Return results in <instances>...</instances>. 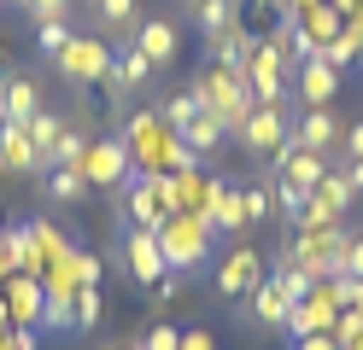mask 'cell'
I'll return each instance as SVG.
<instances>
[{
  "label": "cell",
  "mask_w": 363,
  "mask_h": 350,
  "mask_svg": "<svg viewBox=\"0 0 363 350\" xmlns=\"http://www.w3.org/2000/svg\"><path fill=\"white\" fill-rule=\"evenodd\" d=\"M111 53H118V47H106L100 35H82V30H77V41L65 47L53 64H59V76L71 82V88H100L106 70H111Z\"/></svg>",
  "instance_id": "5b68a950"
},
{
  "label": "cell",
  "mask_w": 363,
  "mask_h": 350,
  "mask_svg": "<svg viewBox=\"0 0 363 350\" xmlns=\"http://www.w3.org/2000/svg\"><path fill=\"white\" fill-rule=\"evenodd\" d=\"M240 216H246V228L276 222V175H258V181L240 187Z\"/></svg>",
  "instance_id": "ffe728a7"
},
{
  "label": "cell",
  "mask_w": 363,
  "mask_h": 350,
  "mask_svg": "<svg viewBox=\"0 0 363 350\" xmlns=\"http://www.w3.org/2000/svg\"><path fill=\"white\" fill-rule=\"evenodd\" d=\"M293 100L299 105H334L340 100V70L328 64V59H299L293 64Z\"/></svg>",
  "instance_id": "30bf717a"
},
{
  "label": "cell",
  "mask_w": 363,
  "mask_h": 350,
  "mask_svg": "<svg viewBox=\"0 0 363 350\" xmlns=\"http://www.w3.org/2000/svg\"><path fill=\"white\" fill-rule=\"evenodd\" d=\"M6 6H24V0H6Z\"/></svg>",
  "instance_id": "c3c4849f"
},
{
  "label": "cell",
  "mask_w": 363,
  "mask_h": 350,
  "mask_svg": "<svg viewBox=\"0 0 363 350\" xmlns=\"http://www.w3.org/2000/svg\"><path fill=\"white\" fill-rule=\"evenodd\" d=\"M129 47H141L152 70H164L176 53H182V23L176 18H141V30L129 35Z\"/></svg>",
  "instance_id": "5bb4252c"
},
{
  "label": "cell",
  "mask_w": 363,
  "mask_h": 350,
  "mask_svg": "<svg viewBox=\"0 0 363 350\" xmlns=\"http://www.w3.org/2000/svg\"><path fill=\"white\" fill-rule=\"evenodd\" d=\"M334 298H328V286H323V280H316V286H311V298H299V303H287V333L293 339H311V333H328V327H334Z\"/></svg>",
  "instance_id": "7c38bea8"
},
{
  "label": "cell",
  "mask_w": 363,
  "mask_h": 350,
  "mask_svg": "<svg viewBox=\"0 0 363 350\" xmlns=\"http://www.w3.org/2000/svg\"><path fill=\"white\" fill-rule=\"evenodd\" d=\"M0 6H6V0H0Z\"/></svg>",
  "instance_id": "681fc988"
},
{
  "label": "cell",
  "mask_w": 363,
  "mask_h": 350,
  "mask_svg": "<svg viewBox=\"0 0 363 350\" xmlns=\"http://www.w3.org/2000/svg\"><path fill=\"white\" fill-rule=\"evenodd\" d=\"M41 111V76L35 70H6L0 76V123H30Z\"/></svg>",
  "instance_id": "8fae6325"
},
{
  "label": "cell",
  "mask_w": 363,
  "mask_h": 350,
  "mask_svg": "<svg viewBox=\"0 0 363 350\" xmlns=\"http://www.w3.org/2000/svg\"><path fill=\"white\" fill-rule=\"evenodd\" d=\"M118 263L129 269V280L135 286H152V280H164L170 269H164V251H158V233L152 228H123V245H118Z\"/></svg>",
  "instance_id": "8992f818"
},
{
  "label": "cell",
  "mask_w": 363,
  "mask_h": 350,
  "mask_svg": "<svg viewBox=\"0 0 363 350\" xmlns=\"http://www.w3.org/2000/svg\"><path fill=\"white\" fill-rule=\"evenodd\" d=\"M328 333H334V344H340V350H357V344H363V310H340Z\"/></svg>",
  "instance_id": "d6a6232c"
},
{
  "label": "cell",
  "mask_w": 363,
  "mask_h": 350,
  "mask_svg": "<svg viewBox=\"0 0 363 350\" xmlns=\"http://www.w3.org/2000/svg\"><path fill=\"white\" fill-rule=\"evenodd\" d=\"M41 274H12L6 280V303H12V327H35V315H41Z\"/></svg>",
  "instance_id": "d6986e66"
},
{
  "label": "cell",
  "mask_w": 363,
  "mask_h": 350,
  "mask_svg": "<svg viewBox=\"0 0 363 350\" xmlns=\"http://www.w3.org/2000/svg\"><path fill=\"white\" fill-rule=\"evenodd\" d=\"M59 129H65V117H59V111H48V105H41V111L30 117V123H24L30 146H35L41 158H53V140H59Z\"/></svg>",
  "instance_id": "d4e9b609"
},
{
  "label": "cell",
  "mask_w": 363,
  "mask_h": 350,
  "mask_svg": "<svg viewBox=\"0 0 363 350\" xmlns=\"http://www.w3.org/2000/svg\"><path fill=\"white\" fill-rule=\"evenodd\" d=\"M0 76H6V35H0Z\"/></svg>",
  "instance_id": "ee69618b"
},
{
  "label": "cell",
  "mask_w": 363,
  "mask_h": 350,
  "mask_svg": "<svg viewBox=\"0 0 363 350\" xmlns=\"http://www.w3.org/2000/svg\"><path fill=\"white\" fill-rule=\"evenodd\" d=\"M71 315H77V333H94V327H100V315H106V298H100V286H77V298H71Z\"/></svg>",
  "instance_id": "83f0119b"
},
{
  "label": "cell",
  "mask_w": 363,
  "mask_h": 350,
  "mask_svg": "<svg viewBox=\"0 0 363 350\" xmlns=\"http://www.w3.org/2000/svg\"><path fill=\"white\" fill-rule=\"evenodd\" d=\"M194 23H199V35H206V47H217L223 35L240 30V0H199Z\"/></svg>",
  "instance_id": "e0dca14e"
},
{
  "label": "cell",
  "mask_w": 363,
  "mask_h": 350,
  "mask_svg": "<svg viewBox=\"0 0 363 350\" xmlns=\"http://www.w3.org/2000/svg\"><path fill=\"white\" fill-rule=\"evenodd\" d=\"M235 140H240L246 158H264V163H269V158L293 140V117H287L281 105H252V117L235 129Z\"/></svg>",
  "instance_id": "277c9868"
},
{
  "label": "cell",
  "mask_w": 363,
  "mask_h": 350,
  "mask_svg": "<svg viewBox=\"0 0 363 350\" xmlns=\"http://www.w3.org/2000/svg\"><path fill=\"white\" fill-rule=\"evenodd\" d=\"M82 175L88 187H100V193H123V181L135 175V158L118 134H94L88 140V152H82Z\"/></svg>",
  "instance_id": "3957f363"
},
{
  "label": "cell",
  "mask_w": 363,
  "mask_h": 350,
  "mask_svg": "<svg viewBox=\"0 0 363 350\" xmlns=\"http://www.w3.org/2000/svg\"><path fill=\"white\" fill-rule=\"evenodd\" d=\"M311 204V187H293V181H281L276 175V216L293 228V222H299V210Z\"/></svg>",
  "instance_id": "4dcf8cb0"
},
{
  "label": "cell",
  "mask_w": 363,
  "mask_h": 350,
  "mask_svg": "<svg viewBox=\"0 0 363 350\" xmlns=\"http://www.w3.org/2000/svg\"><path fill=\"white\" fill-rule=\"evenodd\" d=\"M194 88H199V100H206V111H217V117H223L229 140H235V129H240L246 117H252V105H258V100H252V88H246L235 70H223V64H211Z\"/></svg>",
  "instance_id": "7a4b0ae2"
},
{
  "label": "cell",
  "mask_w": 363,
  "mask_h": 350,
  "mask_svg": "<svg viewBox=\"0 0 363 350\" xmlns=\"http://www.w3.org/2000/svg\"><path fill=\"white\" fill-rule=\"evenodd\" d=\"M141 350H182V333H176V327H164V321H152L147 339H141Z\"/></svg>",
  "instance_id": "8d00e7d4"
},
{
  "label": "cell",
  "mask_w": 363,
  "mask_h": 350,
  "mask_svg": "<svg viewBox=\"0 0 363 350\" xmlns=\"http://www.w3.org/2000/svg\"><path fill=\"white\" fill-rule=\"evenodd\" d=\"M334 158H363V117H357L346 134H340V152H334Z\"/></svg>",
  "instance_id": "f35d334b"
},
{
  "label": "cell",
  "mask_w": 363,
  "mask_h": 350,
  "mask_svg": "<svg viewBox=\"0 0 363 350\" xmlns=\"http://www.w3.org/2000/svg\"><path fill=\"white\" fill-rule=\"evenodd\" d=\"M269 269H264V257L252 251V245H235L229 257L217 263V298H229V303H246L258 292V280H264Z\"/></svg>",
  "instance_id": "52a82bcc"
},
{
  "label": "cell",
  "mask_w": 363,
  "mask_h": 350,
  "mask_svg": "<svg viewBox=\"0 0 363 350\" xmlns=\"http://www.w3.org/2000/svg\"><path fill=\"white\" fill-rule=\"evenodd\" d=\"M311 193H316V199H328V204L340 210V216H352V204H357V193H352V181H346V175H340V163H334V170H328L323 181H316V187H311Z\"/></svg>",
  "instance_id": "4316f807"
},
{
  "label": "cell",
  "mask_w": 363,
  "mask_h": 350,
  "mask_svg": "<svg viewBox=\"0 0 363 350\" xmlns=\"http://www.w3.org/2000/svg\"><path fill=\"white\" fill-rule=\"evenodd\" d=\"M77 6H94V0H77Z\"/></svg>",
  "instance_id": "7dc6e473"
},
{
  "label": "cell",
  "mask_w": 363,
  "mask_h": 350,
  "mask_svg": "<svg viewBox=\"0 0 363 350\" xmlns=\"http://www.w3.org/2000/svg\"><path fill=\"white\" fill-rule=\"evenodd\" d=\"M182 350H211V333H206V327H194V333H182Z\"/></svg>",
  "instance_id": "b9f144b4"
},
{
  "label": "cell",
  "mask_w": 363,
  "mask_h": 350,
  "mask_svg": "<svg viewBox=\"0 0 363 350\" xmlns=\"http://www.w3.org/2000/svg\"><path fill=\"white\" fill-rule=\"evenodd\" d=\"M88 12H94V23H100L118 47H129V35L141 30V0H94Z\"/></svg>",
  "instance_id": "2e32d148"
},
{
  "label": "cell",
  "mask_w": 363,
  "mask_h": 350,
  "mask_svg": "<svg viewBox=\"0 0 363 350\" xmlns=\"http://www.w3.org/2000/svg\"><path fill=\"white\" fill-rule=\"evenodd\" d=\"M340 274L363 280V228H352V240H346V257H340Z\"/></svg>",
  "instance_id": "74e56055"
},
{
  "label": "cell",
  "mask_w": 363,
  "mask_h": 350,
  "mask_svg": "<svg viewBox=\"0 0 363 350\" xmlns=\"http://www.w3.org/2000/svg\"><path fill=\"white\" fill-rule=\"evenodd\" d=\"M334 222H346V216H340L328 199H316V193H311V204L299 210V222H293V228H334Z\"/></svg>",
  "instance_id": "e575fe53"
},
{
  "label": "cell",
  "mask_w": 363,
  "mask_h": 350,
  "mask_svg": "<svg viewBox=\"0 0 363 350\" xmlns=\"http://www.w3.org/2000/svg\"><path fill=\"white\" fill-rule=\"evenodd\" d=\"M316 6V0H281V12H293V18H299V12H311Z\"/></svg>",
  "instance_id": "7bdbcfd3"
},
{
  "label": "cell",
  "mask_w": 363,
  "mask_h": 350,
  "mask_svg": "<svg viewBox=\"0 0 363 350\" xmlns=\"http://www.w3.org/2000/svg\"><path fill=\"white\" fill-rule=\"evenodd\" d=\"M328 170H334L328 152H305V146H293V140L269 158V175H281V181H293V187H316Z\"/></svg>",
  "instance_id": "4fadbf2b"
},
{
  "label": "cell",
  "mask_w": 363,
  "mask_h": 350,
  "mask_svg": "<svg viewBox=\"0 0 363 350\" xmlns=\"http://www.w3.org/2000/svg\"><path fill=\"white\" fill-rule=\"evenodd\" d=\"M223 140H229V129H223V117H217V111H199L194 123L182 129V146H188L194 158H211V152L223 146Z\"/></svg>",
  "instance_id": "44dd1931"
},
{
  "label": "cell",
  "mask_w": 363,
  "mask_h": 350,
  "mask_svg": "<svg viewBox=\"0 0 363 350\" xmlns=\"http://www.w3.org/2000/svg\"><path fill=\"white\" fill-rule=\"evenodd\" d=\"M334 163H340V175L352 181V193L363 199V158H334Z\"/></svg>",
  "instance_id": "ab89813d"
},
{
  "label": "cell",
  "mask_w": 363,
  "mask_h": 350,
  "mask_svg": "<svg viewBox=\"0 0 363 350\" xmlns=\"http://www.w3.org/2000/svg\"><path fill=\"white\" fill-rule=\"evenodd\" d=\"M35 327H48V333H77V315H71V298H41V315H35Z\"/></svg>",
  "instance_id": "f546056e"
},
{
  "label": "cell",
  "mask_w": 363,
  "mask_h": 350,
  "mask_svg": "<svg viewBox=\"0 0 363 350\" xmlns=\"http://www.w3.org/2000/svg\"><path fill=\"white\" fill-rule=\"evenodd\" d=\"M24 12H30V23H53V18H71L77 0H24Z\"/></svg>",
  "instance_id": "d590c367"
},
{
  "label": "cell",
  "mask_w": 363,
  "mask_h": 350,
  "mask_svg": "<svg viewBox=\"0 0 363 350\" xmlns=\"http://www.w3.org/2000/svg\"><path fill=\"white\" fill-rule=\"evenodd\" d=\"M111 350H141V344H111Z\"/></svg>",
  "instance_id": "f6af8a7d"
},
{
  "label": "cell",
  "mask_w": 363,
  "mask_h": 350,
  "mask_svg": "<svg viewBox=\"0 0 363 350\" xmlns=\"http://www.w3.org/2000/svg\"><path fill=\"white\" fill-rule=\"evenodd\" d=\"M182 298H188V280H182V274H164V280H152V286H147V310L164 315V310H176Z\"/></svg>",
  "instance_id": "f1b7e54d"
},
{
  "label": "cell",
  "mask_w": 363,
  "mask_h": 350,
  "mask_svg": "<svg viewBox=\"0 0 363 350\" xmlns=\"http://www.w3.org/2000/svg\"><path fill=\"white\" fill-rule=\"evenodd\" d=\"M77 41V23L71 18H53V23H35V47H41V59H59L65 47Z\"/></svg>",
  "instance_id": "484cf974"
},
{
  "label": "cell",
  "mask_w": 363,
  "mask_h": 350,
  "mask_svg": "<svg viewBox=\"0 0 363 350\" xmlns=\"http://www.w3.org/2000/svg\"><path fill=\"white\" fill-rule=\"evenodd\" d=\"M152 76H158V70L147 64V53H141V47H118V53H111V70H106V82H100V88H106V100L123 111V105H129V93H141Z\"/></svg>",
  "instance_id": "ba28073f"
},
{
  "label": "cell",
  "mask_w": 363,
  "mask_h": 350,
  "mask_svg": "<svg viewBox=\"0 0 363 350\" xmlns=\"http://www.w3.org/2000/svg\"><path fill=\"white\" fill-rule=\"evenodd\" d=\"M340 117H334V105H299L293 111V146H305V152H340Z\"/></svg>",
  "instance_id": "9c48e42d"
},
{
  "label": "cell",
  "mask_w": 363,
  "mask_h": 350,
  "mask_svg": "<svg viewBox=\"0 0 363 350\" xmlns=\"http://www.w3.org/2000/svg\"><path fill=\"white\" fill-rule=\"evenodd\" d=\"M41 193H48L53 204H82L94 187H88V175H82V163H53L48 175H41Z\"/></svg>",
  "instance_id": "ac0fdd59"
},
{
  "label": "cell",
  "mask_w": 363,
  "mask_h": 350,
  "mask_svg": "<svg viewBox=\"0 0 363 350\" xmlns=\"http://www.w3.org/2000/svg\"><path fill=\"white\" fill-rule=\"evenodd\" d=\"M30 233H35V251L48 257V263H65V257H71V245H65V233L53 222H30Z\"/></svg>",
  "instance_id": "1f68e13d"
},
{
  "label": "cell",
  "mask_w": 363,
  "mask_h": 350,
  "mask_svg": "<svg viewBox=\"0 0 363 350\" xmlns=\"http://www.w3.org/2000/svg\"><path fill=\"white\" fill-rule=\"evenodd\" d=\"M0 240H6V263H12V274H41V251H35L30 222H24V228H6Z\"/></svg>",
  "instance_id": "603a6c76"
},
{
  "label": "cell",
  "mask_w": 363,
  "mask_h": 350,
  "mask_svg": "<svg viewBox=\"0 0 363 350\" xmlns=\"http://www.w3.org/2000/svg\"><path fill=\"white\" fill-rule=\"evenodd\" d=\"M182 6H188V12H194V6H199V0H182Z\"/></svg>",
  "instance_id": "bcb514c9"
},
{
  "label": "cell",
  "mask_w": 363,
  "mask_h": 350,
  "mask_svg": "<svg viewBox=\"0 0 363 350\" xmlns=\"http://www.w3.org/2000/svg\"><path fill=\"white\" fill-rule=\"evenodd\" d=\"M246 310H252V321H258V327H281V321H287V298H281L276 280L264 274V280H258V292L246 298Z\"/></svg>",
  "instance_id": "cb8c5ba5"
},
{
  "label": "cell",
  "mask_w": 363,
  "mask_h": 350,
  "mask_svg": "<svg viewBox=\"0 0 363 350\" xmlns=\"http://www.w3.org/2000/svg\"><path fill=\"white\" fill-rule=\"evenodd\" d=\"M293 344H299V350H340L334 333H311V339H293Z\"/></svg>",
  "instance_id": "60d3db41"
},
{
  "label": "cell",
  "mask_w": 363,
  "mask_h": 350,
  "mask_svg": "<svg viewBox=\"0 0 363 350\" xmlns=\"http://www.w3.org/2000/svg\"><path fill=\"white\" fill-rule=\"evenodd\" d=\"M199 111H206V100H199V88H194V82H188V88H176V93H164V105H158V117H164V129H170V134H182Z\"/></svg>",
  "instance_id": "7402d4cb"
},
{
  "label": "cell",
  "mask_w": 363,
  "mask_h": 350,
  "mask_svg": "<svg viewBox=\"0 0 363 350\" xmlns=\"http://www.w3.org/2000/svg\"><path fill=\"white\" fill-rule=\"evenodd\" d=\"M0 175H48V158L30 146L24 123H0Z\"/></svg>",
  "instance_id": "9a60e30c"
},
{
  "label": "cell",
  "mask_w": 363,
  "mask_h": 350,
  "mask_svg": "<svg viewBox=\"0 0 363 350\" xmlns=\"http://www.w3.org/2000/svg\"><path fill=\"white\" fill-rule=\"evenodd\" d=\"M211 222L206 216H188V210H176V216H164V228H158V251H164V269L170 274H188L211 257Z\"/></svg>",
  "instance_id": "6da1fadb"
},
{
  "label": "cell",
  "mask_w": 363,
  "mask_h": 350,
  "mask_svg": "<svg viewBox=\"0 0 363 350\" xmlns=\"http://www.w3.org/2000/svg\"><path fill=\"white\" fill-rule=\"evenodd\" d=\"M269 280H276V286H281V298H287V303L311 298V286H316V274H305V269H276Z\"/></svg>",
  "instance_id": "836d02e7"
}]
</instances>
